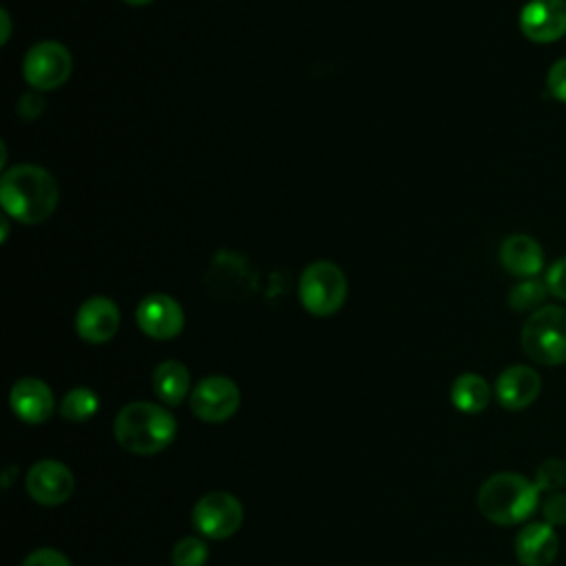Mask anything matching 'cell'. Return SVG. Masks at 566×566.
<instances>
[{"mask_svg":"<svg viewBox=\"0 0 566 566\" xmlns=\"http://www.w3.org/2000/svg\"><path fill=\"white\" fill-rule=\"evenodd\" d=\"M60 190L53 175L38 164H15L0 177V203L7 217L33 226L57 208Z\"/></svg>","mask_w":566,"mask_h":566,"instance_id":"obj_1","label":"cell"},{"mask_svg":"<svg viewBox=\"0 0 566 566\" xmlns=\"http://www.w3.org/2000/svg\"><path fill=\"white\" fill-rule=\"evenodd\" d=\"M113 433L122 449L135 455H153L175 440L177 420L157 402L135 400L117 411Z\"/></svg>","mask_w":566,"mask_h":566,"instance_id":"obj_2","label":"cell"},{"mask_svg":"<svg viewBox=\"0 0 566 566\" xmlns=\"http://www.w3.org/2000/svg\"><path fill=\"white\" fill-rule=\"evenodd\" d=\"M539 504V489L522 473L500 471L489 475L478 491L480 513L500 526L528 520Z\"/></svg>","mask_w":566,"mask_h":566,"instance_id":"obj_3","label":"cell"},{"mask_svg":"<svg viewBox=\"0 0 566 566\" xmlns=\"http://www.w3.org/2000/svg\"><path fill=\"white\" fill-rule=\"evenodd\" d=\"M520 343L524 354L539 365L566 363V307L542 305L522 325Z\"/></svg>","mask_w":566,"mask_h":566,"instance_id":"obj_4","label":"cell"},{"mask_svg":"<svg viewBox=\"0 0 566 566\" xmlns=\"http://www.w3.org/2000/svg\"><path fill=\"white\" fill-rule=\"evenodd\" d=\"M347 298L345 272L332 261L310 263L298 279V301L312 316L336 314Z\"/></svg>","mask_w":566,"mask_h":566,"instance_id":"obj_5","label":"cell"},{"mask_svg":"<svg viewBox=\"0 0 566 566\" xmlns=\"http://www.w3.org/2000/svg\"><path fill=\"white\" fill-rule=\"evenodd\" d=\"M73 71L71 51L57 40L35 42L22 60V75L35 91H53L62 86Z\"/></svg>","mask_w":566,"mask_h":566,"instance_id":"obj_6","label":"cell"},{"mask_svg":"<svg viewBox=\"0 0 566 566\" xmlns=\"http://www.w3.org/2000/svg\"><path fill=\"white\" fill-rule=\"evenodd\" d=\"M241 522H243V506L228 491L206 493L197 500L192 509V524L208 539H226L234 535Z\"/></svg>","mask_w":566,"mask_h":566,"instance_id":"obj_7","label":"cell"},{"mask_svg":"<svg viewBox=\"0 0 566 566\" xmlns=\"http://www.w3.org/2000/svg\"><path fill=\"white\" fill-rule=\"evenodd\" d=\"M241 391L228 376H206L190 391V409L203 422H226L239 409Z\"/></svg>","mask_w":566,"mask_h":566,"instance_id":"obj_8","label":"cell"},{"mask_svg":"<svg viewBox=\"0 0 566 566\" xmlns=\"http://www.w3.org/2000/svg\"><path fill=\"white\" fill-rule=\"evenodd\" d=\"M135 321L148 338L170 340L181 334L186 316L181 305L172 296L164 292H153L139 301L135 310Z\"/></svg>","mask_w":566,"mask_h":566,"instance_id":"obj_9","label":"cell"},{"mask_svg":"<svg viewBox=\"0 0 566 566\" xmlns=\"http://www.w3.org/2000/svg\"><path fill=\"white\" fill-rule=\"evenodd\" d=\"M24 486L33 502L44 506H57L71 497L75 478L64 462L44 458L29 469L24 478Z\"/></svg>","mask_w":566,"mask_h":566,"instance_id":"obj_10","label":"cell"},{"mask_svg":"<svg viewBox=\"0 0 566 566\" xmlns=\"http://www.w3.org/2000/svg\"><path fill=\"white\" fill-rule=\"evenodd\" d=\"M520 31L535 44H548L566 33V0H528L520 11Z\"/></svg>","mask_w":566,"mask_h":566,"instance_id":"obj_11","label":"cell"},{"mask_svg":"<svg viewBox=\"0 0 566 566\" xmlns=\"http://www.w3.org/2000/svg\"><path fill=\"white\" fill-rule=\"evenodd\" d=\"M119 307L106 296L86 298L75 314V332L84 343L102 345L111 340L119 329Z\"/></svg>","mask_w":566,"mask_h":566,"instance_id":"obj_12","label":"cell"},{"mask_svg":"<svg viewBox=\"0 0 566 566\" xmlns=\"http://www.w3.org/2000/svg\"><path fill=\"white\" fill-rule=\"evenodd\" d=\"M11 411L27 424H42L53 416L55 396L51 387L33 376L13 382L9 394Z\"/></svg>","mask_w":566,"mask_h":566,"instance_id":"obj_13","label":"cell"},{"mask_svg":"<svg viewBox=\"0 0 566 566\" xmlns=\"http://www.w3.org/2000/svg\"><path fill=\"white\" fill-rule=\"evenodd\" d=\"M542 391L539 374L528 365H511L500 371L495 380V398L509 411L531 407Z\"/></svg>","mask_w":566,"mask_h":566,"instance_id":"obj_14","label":"cell"},{"mask_svg":"<svg viewBox=\"0 0 566 566\" xmlns=\"http://www.w3.org/2000/svg\"><path fill=\"white\" fill-rule=\"evenodd\" d=\"M559 553V537L546 522H531L515 535V557L522 566H551Z\"/></svg>","mask_w":566,"mask_h":566,"instance_id":"obj_15","label":"cell"},{"mask_svg":"<svg viewBox=\"0 0 566 566\" xmlns=\"http://www.w3.org/2000/svg\"><path fill=\"white\" fill-rule=\"evenodd\" d=\"M502 268L520 279H533L544 268V250L528 234H511L500 245Z\"/></svg>","mask_w":566,"mask_h":566,"instance_id":"obj_16","label":"cell"},{"mask_svg":"<svg viewBox=\"0 0 566 566\" xmlns=\"http://www.w3.org/2000/svg\"><path fill=\"white\" fill-rule=\"evenodd\" d=\"M153 391L168 407L181 405L184 398L192 391L188 367L175 358L159 363L153 371Z\"/></svg>","mask_w":566,"mask_h":566,"instance_id":"obj_17","label":"cell"},{"mask_svg":"<svg viewBox=\"0 0 566 566\" xmlns=\"http://www.w3.org/2000/svg\"><path fill=\"white\" fill-rule=\"evenodd\" d=\"M451 402L462 413H480L491 402V387L473 371L460 374L451 385Z\"/></svg>","mask_w":566,"mask_h":566,"instance_id":"obj_18","label":"cell"},{"mask_svg":"<svg viewBox=\"0 0 566 566\" xmlns=\"http://www.w3.org/2000/svg\"><path fill=\"white\" fill-rule=\"evenodd\" d=\"M99 409V398L91 387H73L64 394L60 402V413L64 420L71 422H84L93 418Z\"/></svg>","mask_w":566,"mask_h":566,"instance_id":"obj_19","label":"cell"},{"mask_svg":"<svg viewBox=\"0 0 566 566\" xmlns=\"http://www.w3.org/2000/svg\"><path fill=\"white\" fill-rule=\"evenodd\" d=\"M548 294V287L544 281L533 279H522V283H517L515 287H511L509 292V305L515 312H535L542 307L544 298Z\"/></svg>","mask_w":566,"mask_h":566,"instance_id":"obj_20","label":"cell"},{"mask_svg":"<svg viewBox=\"0 0 566 566\" xmlns=\"http://www.w3.org/2000/svg\"><path fill=\"white\" fill-rule=\"evenodd\" d=\"M172 566H206L208 562V546L201 537L188 535L181 537L175 546H172Z\"/></svg>","mask_w":566,"mask_h":566,"instance_id":"obj_21","label":"cell"},{"mask_svg":"<svg viewBox=\"0 0 566 566\" xmlns=\"http://www.w3.org/2000/svg\"><path fill=\"white\" fill-rule=\"evenodd\" d=\"M535 486L539 493H555L566 486V462L559 458H546L535 471Z\"/></svg>","mask_w":566,"mask_h":566,"instance_id":"obj_22","label":"cell"},{"mask_svg":"<svg viewBox=\"0 0 566 566\" xmlns=\"http://www.w3.org/2000/svg\"><path fill=\"white\" fill-rule=\"evenodd\" d=\"M542 517L551 526L566 524V493L564 491H555V493H548L544 497Z\"/></svg>","mask_w":566,"mask_h":566,"instance_id":"obj_23","label":"cell"},{"mask_svg":"<svg viewBox=\"0 0 566 566\" xmlns=\"http://www.w3.org/2000/svg\"><path fill=\"white\" fill-rule=\"evenodd\" d=\"M546 287H548V294L566 301V256L557 259L548 272H546V279H544Z\"/></svg>","mask_w":566,"mask_h":566,"instance_id":"obj_24","label":"cell"},{"mask_svg":"<svg viewBox=\"0 0 566 566\" xmlns=\"http://www.w3.org/2000/svg\"><path fill=\"white\" fill-rule=\"evenodd\" d=\"M546 88L548 93L564 102L566 104V57L557 60L551 69H548V75H546Z\"/></svg>","mask_w":566,"mask_h":566,"instance_id":"obj_25","label":"cell"},{"mask_svg":"<svg viewBox=\"0 0 566 566\" xmlns=\"http://www.w3.org/2000/svg\"><path fill=\"white\" fill-rule=\"evenodd\" d=\"M22 566H73V564L60 551L44 546V548H35L33 553H29L24 557Z\"/></svg>","mask_w":566,"mask_h":566,"instance_id":"obj_26","label":"cell"},{"mask_svg":"<svg viewBox=\"0 0 566 566\" xmlns=\"http://www.w3.org/2000/svg\"><path fill=\"white\" fill-rule=\"evenodd\" d=\"M0 20H2V33H0V42L2 44H7L9 42V35H11V15H9V11H7V7H2L0 9Z\"/></svg>","mask_w":566,"mask_h":566,"instance_id":"obj_27","label":"cell"},{"mask_svg":"<svg viewBox=\"0 0 566 566\" xmlns=\"http://www.w3.org/2000/svg\"><path fill=\"white\" fill-rule=\"evenodd\" d=\"M126 4H130V7H146V4H150L153 0H124Z\"/></svg>","mask_w":566,"mask_h":566,"instance_id":"obj_28","label":"cell"}]
</instances>
